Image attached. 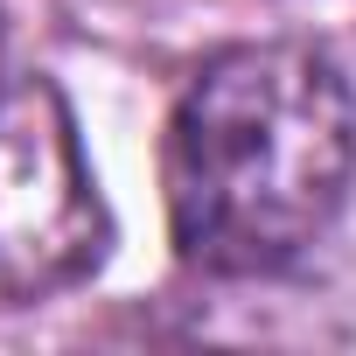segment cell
<instances>
[{
	"label": "cell",
	"instance_id": "1",
	"mask_svg": "<svg viewBox=\"0 0 356 356\" xmlns=\"http://www.w3.org/2000/svg\"><path fill=\"white\" fill-rule=\"evenodd\" d=\"M356 98L307 42L210 56L168 119V224L189 266L259 280L293 266L349 203Z\"/></svg>",
	"mask_w": 356,
	"mask_h": 356
},
{
	"label": "cell",
	"instance_id": "2",
	"mask_svg": "<svg viewBox=\"0 0 356 356\" xmlns=\"http://www.w3.org/2000/svg\"><path fill=\"white\" fill-rule=\"evenodd\" d=\"M105 196L49 77L0 84V300H42L105 259Z\"/></svg>",
	"mask_w": 356,
	"mask_h": 356
}]
</instances>
